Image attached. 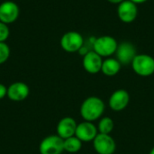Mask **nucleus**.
<instances>
[{"instance_id": "1", "label": "nucleus", "mask_w": 154, "mask_h": 154, "mask_svg": "<svg viewBox=\"0 0 154 154\" xmlns=\"http://www.w3.org/2000/svg\"><path fill=\"white\" fill-rule=\"evenodd\" d=\"M105 108V103L100 97L95 96L88 97L80 106V116L84 121L94 122L102 116Z\"/></svg>"}, {"instance_id": "2", "label": "nucleus", "mask_w": 154, "mask_h": 154, "mask_svg": "<svg viewBox=\"0 0 154 154\" xmlns=\"http://www.w3.org/2000/svg\"><path fill=\"white\" fill-rule=\"evenodd\" d=\"M133 70L141 77H149L154 73V58L148 54H137L133 60Z\"/></svg>"}, {"instance_id": "3", "label": "nucleus", "mask_w": 154, "mask_h": 154, "mask_svg": "<svg viewBox=\"0 0 154 154\" xmlns=\"http://www.w3.org/2000/svg\"><path fill=\"white\" fill-rule=\"evenodd\" d=\"M118 46L117 41L110 35H102L97 37L94 43L93 51L97 52L99 56L109 58L116 53Z\"/></svg>"}, {"instance_id": "4", "label": "nucleus", "mask_w": 154, "mask_h": 154, "mask_svg": "<svg viewBox=\"0 0 154 154\" xmlns=\"http://www.w3.org/2000/svg\"><path fill=\"white\" fill-rule=\"evenodd\" d=\"M84 38L83 36L75 31H70L68 32H65L61 38H60V47L63 51L73 53L78 52L79 49L84 44Z\"/></svg>"}, {"instance_id": "5", "label": "nucleus", "mask_w": 154, "mask_h": 154, "mask_svg": "<svg viewBox=\"0 0 154 154\" xmlns=\"http://www.w3.org/2000/svg\"><path fill=\"white\" fill-rule=\"evenodd\" d=\"M63 142L57 134L45 137L39 145L40 154H61L64 151Z\"/></svg>"}, {"instance_id": "6", "label": "nucleus", "mask_w": 154, "mask_h": 154, "mask_svg": "<svg viewBox=\"0 0 154 154\" xmlns=\"http://www.w3.org/2000/svg\"><path fill=\"white\" fill-rule=\"evenodd\" d=\"M93 147L98 154H114L116 144L114 138L110 134L98 133L93 140Z\"/></svg>"}, {"instance_id": "7", "label": "nucleus", "mask_w": 154, "mask_h": 154, "mask_svg": "<svg viewBox=\"0 0 154 154\" xmlns=\"http://www.w3.org/2000/svg\"><path fill=\"white\" fill-rule=\"evenodd\" d=\"M138 14L137 5L130 0H125L117 6V16L125 23H133Z\"/></svg>"}, {"instance_id": "8", "label": "nucleus", "mask_w": 154, "mask_h": 154, "mask_svg": "<svg viewBox=\"0 0 154 154\" xmlns=\"http://www.w3.org/2000/svg\"><path fill=\"white\" fill-rule=\"evenodd\" d=\"M116 60L121 63V65L131 64L134 57L137 55L135 46L130 42H122L118 43L116 51Z\"/></svg>"}, {"instance_id": "9", "label": "nucleus", "mask_w": 154, "mask_h": 154, "mask_svg": "<svg viewBox=\"0 0 154 154\" xmlns=\"http://www.w3.org/2000/svg\"><path fill=\"white\" fill-rule=\"evenodd\" d=\"M19 13V6L13 1H5L0 4V21L6 24L15 22Z\"/></svg>"}, {"instance_id": "10", "label": "nucleus", "mask_w": 154, "mask_h": 154, "mask_svg": "<svg viewBox=\"0 0 154 154\" xmlns=\"http://www.w3.org/2000/svg\"><path fill=\"white\" fill-rule=\"evenodd\" d=\"M97 134V128L92 122L84 121L77 125L75 136L78 137L82 143H89L93 142Z\"/></svg>"}, {"instance_id": "11", "label": "nucleus", "mask_w": 154, "mask_h": 154, "mask_svg": "<svg viewBox=\"0 0 154 154\" xmlns=\"http://www.w3.org/2000/svg\"><path fill=\"white\" fill-rule=\"evenodd\" d=\"M130 96L125 89H117L110 96L108 105L110 108L115 112H120L124 110L129 104Z\"/></svg>"}, {"instance_id": "12", "label": "nucleus", "mask_w": 154, "mask_h": 154, "mask_svg": "<svg viewBox=\"0 0 154 154\" xmlns=\"http://www.w3.org/2000/svg\"><path fill=\"white\" fill-rule=\"evenodd\" d=\"M103 59L94 51H89L83 56L82 65L84 69L89 74H97L101 71Z\"/></svg>"}, {"instance_id": "13", "label": "nucleus", "mask_w": 154, "mask_h": 154, "mask_svg": "<svg viewBox=\"0 0 154 154\" xmlns=\"http://www.w3.org/2000/svg\"><path fill=\"white\" fill-rule=\"evenodd\" d=\"M30 88L28 85L23 82H14L7 88V97L15 102L23 101L26 99L29 96Z\"/></svg>"}, {"instance_id": "14", "label": "nucleus", "mask_w": 154, "mask_h": 154, "mask_svg": "<svg viewBox=\"0 0 154 154\" xmlns=\"http://www.w3.org/2000/svg\"><path fill=\"white\" fill-rule=\"evenodd\" d=\"M77 122L70 116L61 118L57 125V135L63 140L75 135L77 129Z\"/></svg>"}, {"instance_id": "15", "label": "nucleus", "mask_w": 154, "mask_h": 154, "mask_svg": "<svg viewBox=\"0 0 154 154\" xmlns=\"http://www.w3.org/2000/svg\"><path fill=\"white\" fill-rule=\"evenodd\" d=\"M121 63L115 58H106L103 60L101 72L107 76L113 77L116 76L121 69Z\"/></svg>"}, {"instance_id": "16", "label": "nucleus", "mask_w": 154, "mask_h": 154, "mask_svg": "<svg viewBox=\"0 0 154 154\" xmlns=\"http://www.w3.org/2000/svg\"><path fill=\"white\" fill-rule=\"evenodd\" d=\"M63 146H64L65 152H69V153H76L81 150L82 142L74 135V136L65 139L63 142Z\"/></svg>"}, {"instance_id": "17", "label": "nucleus", "mask_w": 154, "mask_h": 154, "mask_svg": "<svg viewBox=\"0 0 154 154\" xmlns=\"http://www.w3.org/2000/svg\"><path fill=\"white\" fill-rule=\"evenodd\" d=\"M114 121L108 117V116H105L102 117L98 123L97 125V131L99 134H110V133L113 131L114 129Z\"/></svg>"}, {"instance_id": "18", "label": "nucleus", "mask_w": 154, "mask_h": 154, "mask_svg": "<svg viewBox=\"0 0 154 154\" xmlns=\"http://www.w3.org/2000/svg\"><path fill=\"white\" fill-rule=\"evenodd\" d=\"M10 56V48L5 42H0V65L5 63Z\"/></svg>"}, {"instance_id": "19", "label": "nucleus", "mask_w": 154, "mask_h": 154, "mask_svg": "<svg viewBox=\"0 0 154 154\" xmlns=\"http://www.w3.org/2000/svg\"><path fill=\"white\" fill-rule=\"evenodd\" d=\"M10 35L8 24L0 21V42H5Z\"/></svg>"}, {"instance_id": "20", "label": "nucleus", "mask_w": 154, "mask_h": 154, "mask_svg": "<svg viewBox=\"0 0 154 154\" xmlns=\"http://www.w3.org/2000/svg\"><path fill=\"white\" fill-rule=\"evenodd\" d=\"M7 96V88L4 85L0 83V100L5 98Z\"/></svg>"}, {"instance_id": "21", "label": "nucleus", "mask_w": 154, "mask_h": 154, "mask_svg": "<svg viewBox=\"0 0 154 154\" xmlns=\"http://www.w3.org/2000/svg\"><path fill=\"white\" fill-rule=\"evenodd\" d=\"M107 1L111 4H114V5H119L122 2H124L125 0H107Z\"/></svg>"}, {"instance_id": "22", "label": "nucleus", "mask_w": 154, "mask_h": 154, "mask_svg": "<svg viewBox=\"0 0 154 154\" xmlns=\"http://www.w3.org/2000/svg\"><path fill=\"white\" fill-rule=\"evenodd\" d=\"M130 1H132L133 3H134V4L138 5V4H143V3L147 2L148 0H130Z\"/></svg>"}, {"instance_id": "23", "label": "nucleus", "mask_w": 154, "mask_h": 154, "mask_svg": "<svg viewBox=\"0 0 154 154\" xmlns=\"http://www.w3.org/2000/svg\"><path fill=\"white\" fill-rule=\"evenodd\" d=\"M150 154H154V147L151 150V152H150Z\"/></svg>"}]
</instances>
